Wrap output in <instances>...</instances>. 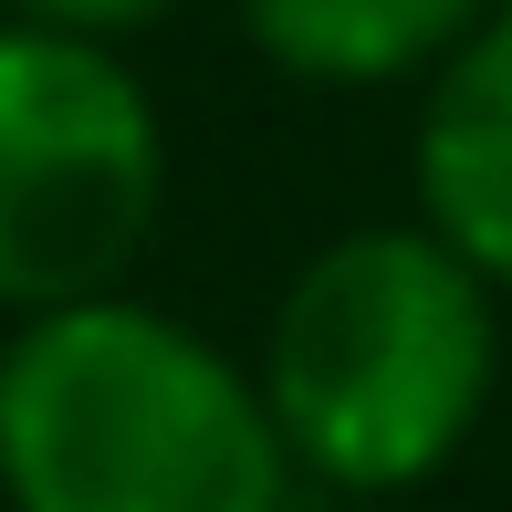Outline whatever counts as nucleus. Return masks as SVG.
<instances>
[{
	"label": "nucleus",
	"instance_id": "f257e3e1",
	"mask_svg": "<svg viewBox=\"0 0 512 512\" xmlns=\"http://www.w3.org/2000/svg\"><path fill=\"white\" fill-rule=\"evenodd\" d=\"M283 481L251 366L136 293L21 314L0 345L11 512H283Z\"/></svg>",
	"mask_w": 512,
	"mask_h": 512
},
{
	"label": "nucleus",
	"instance_id": "f03ea898",
	"mask_svg": "<svg viewBox=\"0 0 512 512\" xmlns=\"http://www.w3.org/2000/svg\"><path fill=\"white\" fill-rule=\"evenodd\" d=\"M502 377V314L418 220L335 230L262 324V418L293 471L335 492H418L460 460Z\"/></svg>",
	"mask_w": 512,
	"mask_h": 512
},
{
	"label": "nucleus",
	"instance_id": "7ed1b4c3",
	"mask_svg": "<svg viewBox=\"0 0 512 512\" xmlns=\"http://www.w3.org/2000/svg\"><path fill=\"white\" fill-rule=\"evenodd\" d=\"M168 209L157 95L105 53L0 21V304L63 314L126 293Z\"/></svg>",
	"mask_w": 512,
	"mask_h": 512
},
{
	"label": "nucleus",
	"instance_id": "20e7f679",
	"mask_svg": "<svg viewBox=\"0 0 512 512\" xmlns=\"http://www.w3.org/2000/svg\"><path fill=\"white\" fill-rule=\"evenodd\" d=\"M408 178H418V230L450 262H471L492 293H512V0H492L418 74Z\"/></svg>",
	"mask_w": 512,
	"mask_h": 512
},
{
	"label": "nucleus",
	"instance_id": "39448f33",
	"mask_svg": "<svg viewBox=\"0 0 512 512\" xmlns=\"http://www.w3.org/2000/svg\"><path fill=\"white\" fill-rule=\"evenodd\" d=\"M492 0H241V42L293 84L366 95V84H418Z\"/></svg>",
	"mask_w": 512,
	"mask_h": 512
},
{
	"label": "nucleus",
	"instance_id": "423d86ee",
	"mask_svg": "<svg viewBox=\"0 0 512 512\" xmlns=\"http://www.w3.org/2000/svg\"><path fill=\"white\" fill-rule=\"evenodd\" d=\"M178 0H11V21H32V32H63V42H136V32H157Z\"/></svg>",
	"mask_w": 512,
	"mask_h": 512
}]
</instances>
